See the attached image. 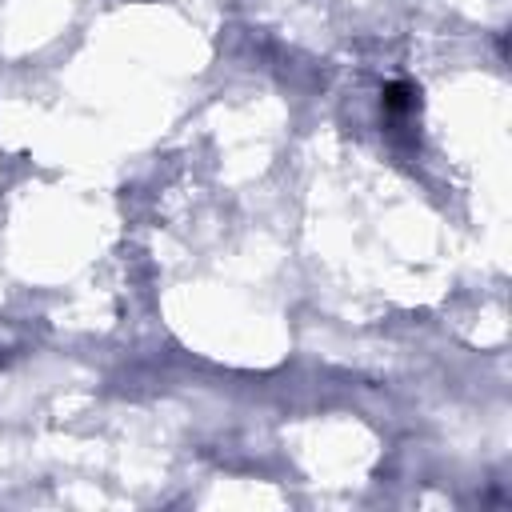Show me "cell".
<instances>
[{"instance_id":"cell-1","label":"cell","mask_w":512,"mask_h":512,"mask_svg":"<svg viewBox=\"0 0 512 512\" xmlns=\"http://www.w3.org/2000/svg\"><path fill=\"white\" fill-rule=\"evenodd\" d=\"M384 108L388 112H412L416 108V88L412 84H388L384 88Z\"/></svg>"}]
</instances>
